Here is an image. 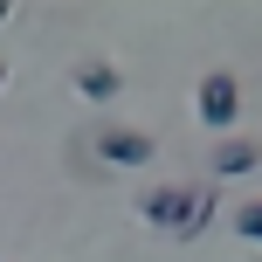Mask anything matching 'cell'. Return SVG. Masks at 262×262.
Masks as SVG:
<instances>
[{
  "label": "cell",
  "instance_id": "cell-1",
  "mask_svg": "<svg viewBox=\"0 0 262 262\" xmlns=\"http://www.w3.org/2000/svg\"><path fill=\"white\" fill-rule=\"evenodd\" d=\"M138 214L152 228H166L172 242H200L207 221H214V186H145Z\"/></svg>",
  "mask_w": 262,
  "mask_h": 262
},
{
  "label": "cell",
  "instance_id": "cell-2",
  "mask_svg": "<svg viewBox=\"0 0 262 262\" xmlns=\"http://www.w3.org/2000/svg\"><path fill=\"white\" fill-rule=\"evenodd\" d=\"M193 111H200V124L207 131H235L242 124V83L228 76V69H207V76H200V97H193Z\"/></svg>",
  "mask_w": 262,
  "mask_h": 262
},
{
  "label": "cell",
  "instance_id": "cell-3",
  "mask_svg": "<svg viewBox=\"0 0 262 262\" xmlns=\"http://www.w3.org/2000/svg\"><path fill=\"white\" fill-rule=\"evenodd\" d=\"M152 131H131V124H111V131H97V159L104 166H152Z\"/></svg>",
  "mask_w": 262,
  "mask_h": 262
},
{
  "label": "cell",
  "instance_id": "cell-4",
  "mask_svg": "<svg viewBox=\"0 0 262 262\" xmlns=\"http://www.w3.org/2000/svg\"><path fill=\"white\" fill-rule=\"evenodd\" d=\"M255 166H262V145L242 138V131H228V138L214 145V172H221V180H242V172H255Z\"/></svg>",
  "mask_w": 262,
  "mask_h": 262
},
{
  "label": "cell",
  "instance_id": "cell-5",
  "mask_svg": "<svg viewBox=\"0 0 262 262\" xmlns=\"http://www.w3.org/2000/svg\"><path fill=\"white\" fill-rule=\"evenodd\" d=\"M69 83H76V90L90 97V104H111V97L124 90V76H118V62H83V69H76V76H69Z\"/></svg>",
  "mask_w": 262,
  "mask_h": 262
},
{
  "label": "cell",
  "instance_id": "cell-6",
  "mask_svg": "<svg viewBox=\"0 0 262 262\" xmlns=\"http://www.w3.org/2000/svg\"><path fill=\"white\" fill-rule=\"evenodd\" d=\"M228 228H235L242 242H262V200H249V207H235V221H228Z\"/></svg>",
  "mask_w": 262,
  "mask_h": 262
},
{
  "label": "cell",
  "instance_id": "cell-7",
  "mask_svg": "<svg viewBox=\"0 0 262 262\" xmlns=\"http://www.w3.org/2000/svg\"><path fill=\"white\" fill-rule=\"evenodd\" d=\"M7 14H14V0H0V28H7Z\"/></svg>",
  "mask_w": 262,
  "mask_h": 262
},
{
  "label": "cell",
  "instance_id": "cell-8",
  "mask_svg": "<svg viewBox=\"0 0 262 262\" xmlns=\"http://www.w3.org/2000/svg\"><path fill=\"white\" fill-rule=\"evenodd\" d=\"M0 90H7V62H0Z\"/></svg>",
  "mask_w": 262,
  "mask_h": 262
}]
</instances>
